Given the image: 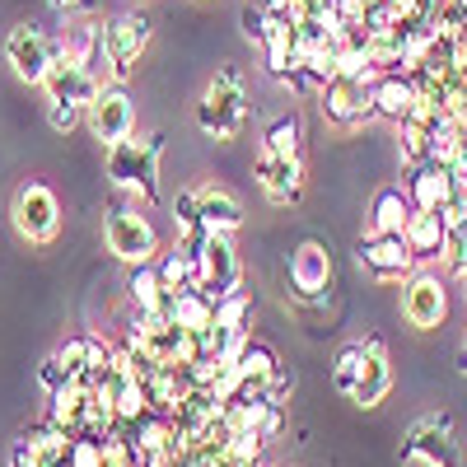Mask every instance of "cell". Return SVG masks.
I'll list each match as a JSON object with an SVG mask.
<instances>
[{"instance_id":"obj_10","label":"cell","mask_w":467,"mask_h":467,"mask_svg":"<svg viewBox=\"0 0 467 467\" xmlns=\"http://www.w3.org/2000/svg\"><path fill=\"white\" fill-rule=\"evenodd\" d=\"M43 89H47V103H75V108L89 112V103L103 94V80H99V70L80 66L66 47H57V61H52V70H47Z\"/></svg>"},{"instance_id":"obj_7","label":"cell","mask_w":467,"mask_h":467,"mask_svg":"<svg viewBox=\"0 0 467 467\" xmlns=\"http://www.w3.org/2000/svg\"><path fill=\"white\" fill-rule=\"evenodd\" d=\"M103 239H108V253L122 257L127 266L160 257V234H154V224L136 206H112L103 220Z\"/></svg>"},{"instance_id":"obj_25","label":"cell","mask_w":467,"mask_h":467,"mask_svg":"<svg viewBox=\"0 0 467 467\" xmlns=\"http://www.w3.org/2000/svg\"><path fill=\"white\" fill-rule=\"evenodd\" d=\"M61 47L80 61V66H89V70L108 66V61H103V24H75V28L61 37Z\"/></svg>"},{"instance_id":"obj_23","label":"cell","mask_w":467,"mask_h":467,"mask_svg":"<svg viewBox=\"0 0 467 467\" xmlns=\"http://www.w3.org/2000/svg\"><path fill=\"white\" fill-rule=\"evenodd\" d=\"M173 323L187 327V332H206L215 323V295H206L202 285L178 290L173 295Z\"/></svg>"},{"instance_id":"obj_22","label":"cell","mask_w":467,"mask_h":467,"mask_svg":"<svg viewBox=\"0 0 467 467\" xmlns=\"http://www.w3.org/2000/svg\"><path fill=\"white\" fill-rule=\"evenodd\" d=\"M411 197L402 187H383L379 197H374V206H369V224L379 229V234H402L407 229V220H411Z\"/></svg>"},{"instance_id":"obj_12","label":"cell","mask_w":467,"mask_h":467,"mask_svg":"<svg viewBox=\"0 0 467 467\" xmlns=\"http://www.w3.org/2000/svg\"><path fill=\"white\" fill-rule=\"evenodd\" d=\"M253 178H257V187L266 192V202H276V206H295V202L304 197V164H299V154L257 150Z\"/></svg>"},{"instance_id":"obj_2","label":"cell","mask_w":467,"mask_h":467,"mask_svg":"<svg viewBox=\"0 0 467 467\" xmlns=\"http://www.w3.org/2000/svg\"><path fill=\"white\" fill-rule=\"evenodd\" d=\"M248 122V89H244V70L239 66H220L215 80L206 85L197 103V127L215 140H234Z\"/></svg>"},{"instance_id":"obj_1","label":"cell","mask_w":467,"mask_h":467,"mask_svg":"<svg viewBox=\"0 0 467 467\" xmlns=\"http://www.w3.org/2000/svg\"><path fill=\"white\" fill-rule=\"evenodd\" d=\"M160 160H164V136L150 131V136H127V140L108 145L103 169H108L112 187L136 192L145 206H154L160 202Z\"/></svg>"},{"instance_id":"obj_30","label":"cell","mask_w":467,"mask_h":467,"mask_svg":"<svg viewBox=\"0 0 467 467\" xmlns=\"http://www.w3.org/2000/svg\"><path fill=\"white\" fill-rule=\"evenodd\" d=\"M239 33L248 37V43L253 47H266V33H271V15L257 5V0H253V5H244L239 10Z\"/></svg>"},{"instance_id":"obj_18","label":"cell","mask_w":467,"mask_h":467,"mask_svg":"<svg viewBox=\"0 0 467 467\" xmlns=\"http://www.w3.org/2000/svg\"><path fill=\"white\" fill-rule=\"evenodd\" d=\"M407 197H411V206H416V211H444V206L453 202V178H449V164H435V160L411 164Z\"/></svg>"},{"instance_id":"obj_6","label":"cell","mask_w":467,"mask_h":467,"mask_svg":"<svg viewBox=\"0 0 467 467\" xmlns=\"http://www.w3.org/2000/svg\"><path fill=\"white\" fill-rule=\"evenodd\" d=\"M10 220L19 229V239L28 244H52L61 234V202L47 182H24L10 202Z\"/></svg>"},{"instance_id":"obj_28","label":"cell","mask_w":467,"mask_h":467,"mask_svg":"<svg viewBox=\"0 0 467 467\" xmlns=\"http://www.w3.org/2000/svg\"><path fill=\"white\" fill-rule=\"evenodd\" d=\"M173 224H178V239H206V234H211L202 224V211H197V187L173 197Z\"/></svg>"},{"instance_id":"obj_8","label":"cell","mask_w":467,"mask_h":467,"mask_svg":"<svg viewBox=\"0 0 467 467\" xmlns=\"http://www.w3.org/2000/svg\"><path fill=\"white\" fill-rule=\"evenodd\" d=\"M57 47L61 43H52V37L37 28V24H15L5 33V61L15 66V75H19V80H28V85H43L47 80V70L57 61Z\"/></svg>"},{"instance_id":"obj_39","label":"cell","mask_w":467,"mask_h":467,"mask_svg":"<svg viewBox=\"0 0 467 467\" xmlns=\"http://www.w3.org/2000/svg\"><path fill=\"white\" fill-rule=\"evenodd\" d=\"M462 285H467V276H462Z\"/></svg>"},{"instance_id":"obj_14","label":"cell","mask_w":467,"mask_h":467,"mask_svg":"<svg viewBox=\"0 0 467 467\" xmlns=\"http://www.w3.org/2000/svg\"><path fill=\"white\" fill-rule=\"evenodd\" d=\"M239 285H244V262H239V253H234L229 234H206V244H202V290L224 299Z\"/></svg>"},{"instance_id":"obj_36","label":"cell","mask_w":467,"mask_h":467,"mask_svg":"<svg viewBox=\"0 0 467 467\" xmlns=\"http://www.w3.org/2000/svg\"><path fill=\"white\" fill-rule=\"evenodd\" d=\"M47 5L61 15H75V10H94V0H47Z\"/></svg>"},{"instance_id":"obj_38","label":"cell","mask_w":467,"mask_h":467,"mask_svg":"<svg viewBox=\"0 0 467 467\" xmlns=\"http://www.w3.org/2000/svg\"><path fill=\"white\" fill-rule=\"evenodd\" d=\"M453 369H458V374H467V337H462V346H458V356H453Z\"/></svg>"},{"instance_id":"obj_26","label":"cell","mask_w":467,"mask_h":467,"mask_svg":"<svg viewBox=\"0 0 467 467\" xmlns=\"http://www.w3.org/2000/svg\"><path fill=\"white\" fill-rule=\"evenodd\" d=\"M360 360H365V341H346L332 360V388L341 398L356 393V379H360Z\"/></svg>"},{"instance_id":"obj_13","label":"cell","mask_w":467,"mask_h":467,"mask_svg":"<svg viewBox=\"0 0 467 467\" xmlns=\"http://www.w3.org/2000/svg\"><path fill=\"white\" fill-rule=\"evenodd\" d=\"M449 314V295H444V281L431 276V271H411L407 276V290H402V318L420 332L440 327Z\"/></svg>"},{"instance_id":"obj_21","label":"cell","mask_w":467,"mask_h":467,"mask_svg":"<svg viewBox=\"0 0 467 467\" xmlns=\"http://www.w3.org/2000/svg\"><path fill=\"white\" fill-rule=\"evenodd\" d=\"M416 80L411 75H374V108L388 122H402V117L416 108Z\"/></svg>"},{"instance_id":"obj_19","label":"cell","mask_w":467,"mask_h":467,"mask_svg":"<svg viewBox=\"0 0 467 467\" xmlns=\"http://www.w3.org/2000/svg\"><path fill=\"white\" fill-rule=\"evenodd\" d=\"M197 211H202V224L211 234H234V229L244 224V202L234 197V192L215 187V182L197 187Z\"/></svg>"},{"instance_id":"obj_9","label":"cell","mask_w":467,"mask_h":467,"mask_svg":"<svg viewBox=\"0 0 467 467\" xmlns=\"http://www.w3.org/2000/svg\"><path fill=\"white\" fill-rule=\"evenodd\" d=\"M356 257H360V266L369 271L374 281H407L416 271V262H420L411 253V244H407V234H379V229H369L360 239Z\"/></svg>"},{"instance_id":"obj_4","label":"cell","mask_w":467,"mask_h":467,"mask_svg":"<svg viewBox=\"0 0 467 467\" xmlns=\"http://www.w3.org/2000/svg\"><path fill=\"white\" fill-rule=\"evenodd\" d=\"M402 462H425V467H462V449L453 440V416L449 411H431V416H420L402 449H398Z\"/></svg>"},{"instance_id":"obj_34","label":"cell","mask_w":467,"mask_h":467,"mask_svg":"<svg viewBox=\"0 0 467 467\" xmlns=\"http://www.w3.org/2000/svg\"><path fill=\"white\" fill-rule=\"evenodd\" d=\"M266 393H271V402H285V398L295 393V369H285V365H281L276 374L266 379Z\"/></svg>"},{"instance_id":"obj_27","label":"cell","mask_w":467,"mask_h":467,"mask_svg":"<svg viewBox=\"0 0 467 467\" xmlns=\"http://www.w3.org/2000/svg\"><path fill=\"white\" fill-rule=\"evenodd\" d=\"M299 140H304V122H299L295 112H281L276 122L266 127L262 150H271V154H299Z\"/></svg>"},{"instance_id":"obj_5","label":"cell","mask_w":467,"mask_h":467,"mask_svg":"<svg viewBox=\"0 0 467 467\" xmlns=\"http://www.w3.org/2000/svg\"><path fill=\"white\" fill-rule=\"evenodd\" d=\"M145 47H150V19L140 10H122V15H112L103 24V61H108L112 85H122L136 70Z\"/></svg>"},{"instance_id":"obj_37","label":"cell","mask_w":467,"mask_h":467,"mask_svg":"<svg viewBox=\"0 0 467 467\" xmlns=\"http://www.w3.org/2000/svg\"><path fill=\"white\" fill-rule=\"evenodd\" d=\"M257 5H262L266 15H290V10H295V0H257Z\"/></svg>"},{"instance_id":"obj_33","label":"cell","mask_w":467,"mask_h":467,"mask_svg":"<svg viewBox=\"0 0 467 467\" xmlns=\"http://www.w3.org/2000/svg\"><path fill=\"white\" fill-rule=\"evenodd\" d=\"M47 122L52 131H75L85 122V108H75V103H47Z\"/></svg>"},{"instance_id":"obj_32","label":"cell","mask_w":467,"mask_h":467,"mask_svg":"<svg viewBox=\"0 0 467 467\" xmlns=\"http://www.w3.org/2000/svg\"><path fill=\"white\" fill-rule=\"evenodd\" d=\"M37 383H43V393H47V398L66 393V388L75 383V379H70V369H66V365L57 360V350H52V356H47L43 365H37Z\"/></svg>"},{"instance_id":"obj_16","label":"cell","mask_w":467,"mask_h":467,"mask_svg":"<svg viewBox=\"0 0 467 467\" xmlns=\"http://www.w3.org/2000/svg\"><path fill=\"white\" fill-rule=\"evenodd\" d=\"M393 388V369H388V346L383 337H365V360H360V379H356V393L350 402L356 407H379Z\"/></svg>"},{"instance_id":"obj_15","label":"cell","mask_w":467,"mask_h":467,"mask_svg":"<svg viewBox=\"0 0 467 467\" xmlns=\"http://www.w3.org/2000/svg\"><path fill=\"white\" fill-rule=\"evenodd\" d=\"M290 285L299 299H323V290L332 285V253L323 239H304L290 253Z\"/></svg>"},{"instance_id":"obj_11","label":"cell","mask_w":467,"mask_h":467,"mask_svg":"<svg viewBox=\"0 0 467 467\" xmlns=\"http://www.w3.org/2000/svg\"><path fill=\"white\" fill-rule=\"evenodd\" d=\"M85 122H89V131L103 145H117V140L136 136V103H131V94L122 85H103V94L85 112Z\"/></svg>"},{"instance_id":"obj_3","label":"cell","mask_w":467,"mask_h":467,"mask_svg":"<svg viewBox=\"0 0 467 467\" xmlns=\"http://www.w3.org/2000/svg\"><path fill=\"white\" fill-rule=\"evenodd\" d=\"M318 103H323V117L341 131H360L369 127L379 108H374V80L369 75H332V80L318 89Z\"/></svg>"},{"instance_id":"obj_24","label":"cell","mask_w":467,"mask_h":467,"mask_svg":"<svg viewBox=\"0 0 467 467\" xmlns=\"http://www.w3.org/2000/svg\"><path fill=\"white\" fill-rule=\"evenodd\" d=\"M234 369H239V379H271V374H276L281 369V356H276V346H271V341H262V337H248L244 346H239V356H234L229 360Z\"/></svg>"},{"instance_id":"obj_29","label":"cell","mask_w":467,"mask_h":467,"mask_svg":"<svg viewBox=\"0 0 467 467\" xmlns=\"http://www.w3.org/2000/svg\"><path fill=\"white\" fill-rule=\"evenodd\" d=\"M215 323H220V327H234V332H248V323H253V299H248L244 290L215 299Z\"/></svg>"},{"instance_id":"obj_17","label":"cell","mask_w":467,"mask_h":467,"mask_svg":"<svg viewBox=\"0 0 467 467\" xmlns=\"http://www.w3.org/2000/svg\"><path fill=\"white\" fill-rule=\"evenodd\" d=\"M57 360L70 369V379L75 383H99L103 379V369L112 365V350L99 341V337H70V341H61L57 346Z\"/></svg>"},{"instance_id":"obj_20","label":"cell","mask_w":467,"mask_h":467,"mask_svg":"<svg viewBox=\"0 0 467 467\" xmlns=\"http://www.w3.org/2000/svg\"><path fill=\"white\" fill-rule=\"evenodd\" d=\"M407 244H411V253L425 262V257H444V248H449V220H444V211H411V220H407Z\"/></svg>"},{"instance_id":"obj_35","label":"cell","mask_w":467,"mask_h":467,"mask_svg":"<svg viewBox=\"0 0 467 467\" xmlns=\"http://www.w3.org/2000/svg\"><path fill=\"white\" fill-rule=\"evenodd\" d=\"M10 467H43V462H37V449L28 444V435H19L10 444Z\"/></svg>"},{"instance_id":"obj_31","label":"cell","mask_w":467,"mask_h":467,"mask_svg":"<svg viewBox=\"0 0 467 467\" xmlns=\"http://www.w3.org/2000/svg\"><path fill=\"white\" fill-rule=\"evenodd\" d=\"M103 440L108 435H75L70 440V467H103Z\"/></svg>"}]
</instances>
